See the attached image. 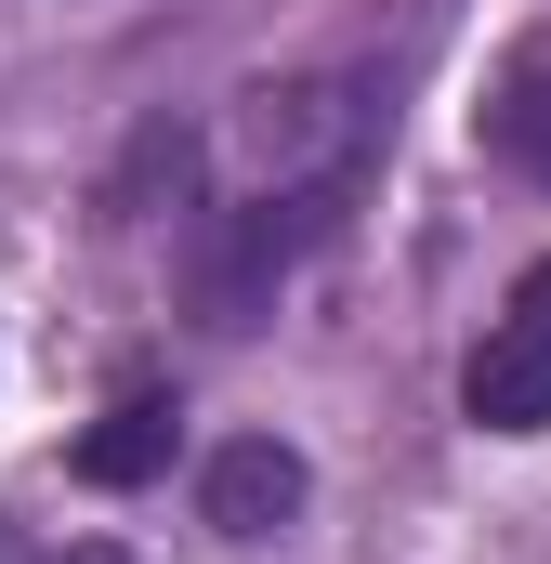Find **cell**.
Returning <instances> with one entry per match:
<instances>
[{
    "mask_svg": "<svg viewBox=\"0 0 551 564\" xmlns=\"http://www.w3.org/2000/svg\"><path fill=\"white\" fill-rule=\"evenodd\" d=\"M53 564H132V552H106V539H79V552H53Z\"/></svg>",
    "mask_w": 551,
    "mask_h": 564,
    "instance_id": "obj_9",
    "label": "cell"
},
{
    "mask_svg": "<svg viewBox=\"0 0 551 564\" xmlns=\"http://www.w3.org/2000/svg\"><path fill=\"white\" fill-rule=\"evenodd\" d=\"M302 499H315V473H302V446H276V433L210 446V473H197V512H210L224 539H276Z\"/></svg>",
    "mask_w": 551,
    "mask_h": 564,
    "instance_id": "obj_3",
    "label": "cell"
},
{
    "mask_svg": "<svg viewBox=\"0 0 551 564\" xmlns=\"http://www.w3.org/2000/svg\"><path fill=\"white\" fill-rule=\"evenodd\" d=\"M512 328H526V341H551V250L512 276Z\"/></svg>",
    "mask_w": 551,
    "mask_h": 564,
    "instance_id": "obj_8",
    "label": "cell"
},
{
    "mask_svg": "<svg viewBox=\"0 0 551 564\" xmlns=\"http://www.w3.org/2000/svg\"><path fill=\"white\" fill-rule=\"evenodd\" d=\"M486 144H499L526 184H551V66H512V93L486 106Z\"/></svg>",
    "mask_w": 551,
    "mask_h": 564,
    "instance_id": "obj_6",
    "label": "cell"
},
{
    "mask_svg": "<svg viewBox=\"0 0 551 564\" xmlns=\"http://www.w3.org/2000/svg\"><path fill=\"white\" fill-rule=\"evenodd\" d=\"M184 171H197V132H184V119H158V132L132 144V171L106 184V224H144V210H158V184L184 197Z\"/></svg>",
    "mask_w": 551,
    "mask_h": 564,
    "instance_id": "obj_7",
    "label": "cell"
},
{
    "mask_svg": "<svg viewBox=\"0 0 551 564\" xmlns=\"http://www.w3.org/2000/svg\"><path fill=\"white\" fill-rule=\"evenodd\" d=\"M460 408H473L486 433H539L551 421V341H526V328L499 315V328L460 355Z\"/></svg>",
    "mask_w": 551,
    "mask_h": 564,
    "instance_id": "obj_4",
    "label": "cell"
},
{
    "mask_svg": "<svg viewBox=\"0 0 551 564\" xmlns=\"http://www.w3.org/2000/svg\"><path fill=\"white\" fill-rule=\"evenodd\" d=\"M237 132H250V171H263V184L368 171V106H355V79H263Z\"/></svg>",
    "mask_w": 551,
    "mask_h": 564,
    "instance_id": "obj_2",
    "label": "cell"
},
{
    "mask_svg": "<svg viewBox=\"0 0 551 564\" xmlns=\"http://www.w3.org/2000/svg\"><path fill=\"white\" fill-rule=\"evenodd\" d=\"M158 459H171V408L158 394H119L106 421L79 433V486H144Z\"/></svg>",
    "mask_w": 551,
    "mask_h": 564,
    "instance_id": "obj_5",
    "label": "cell"
},
{
    "mask_svg": "<svg viewBox=\"0 0 551 564\" xmlns=\"http://www.w3.org/2000/svg\"><path fill=\"white\" fill-rule=\"evenodd\" d=\"M342 210H355V171H328V184H263V210L197 263V315H210V328H263V315H276V276H289L302 250H328Z\"/></svg>",
    "mask_w": 551,
    "mask_h": 564,
    "instance_id": "obj_1",
    "label": "cell"
}]
</instances>
